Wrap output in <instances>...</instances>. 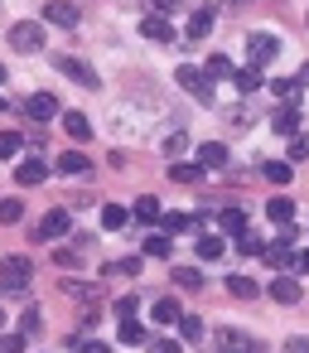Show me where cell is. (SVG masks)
I'll return each mask as SVG.
<instances>
[{
	"label": "cell",
	"mask_w": 309,
	"mask_h": 353,
	"mask_svg": "<svg viewBox=\"0 0 309 353\" xmlns=\"http://www.w3.org/2000/svg\"><path fill=\"white\" fill-rule=\"evenodd\" d=\"M280 49H285V39L270 34V30H256V34L246 39V59H251V68H270V63L280 59Z\"/></svg>",
	"instance_id": "6da1fadb"
},
{
	"label": "cell",
	"mask_w": 309,
	"mask_h": 353,
	"mask_svg": "<svg viewBox=\"0 0 309 353\" xmlns=\"http://www.w3.org/2000/svg\"><path fill=\"white\" fill-rule=\"evenodd\" d=\"M30 276H34V261L30 256H6V261H0V290H6V295L30 290Z\"/></svg>",
	"instance_id": "7a4b0ae2"
},
{
	"label": "cell",
	"mask_w": 309,
	"mask_h": 353,
	"mask_svg": "<svg viewBox=\"0 0 309 353\" xmlns=\"http://www.w3.org/2000/svg\"><path fill=\"white\" fill-rule=\"evenodd\" d=\"M174 83H179L189 97H198V102H213V83H208V73H198L193 63H184V68L174 73Z\"/></svg>",
	"instance_id": "3957f363"
},
{
	"label": "cell",
	"mask_w": 309,
	"mask_h": 353,
	"mask_svg": "<svg viewBox=\"0 0 309 353\" xmlns=\"http://www.w3.org/2000/svg\"><path fill=\"white\" fill-rule=\"evenodd\" d=\"M73 228V213L68 208H54V213H44L39 223H34V242H54V237H63Z\"/></svg>",
	"instance_id": "277c9868"
},
{
	"label": "cell",
	"mask_w": 309,
	"mask_h": 353,
	"mask_svg": "<svg viewBox=\"0 0 309 353\" xmlns=\"http://www.w3.org/2000/svg\"><path fill=\"white\" fill-rule=\"evenodd\" d=\"M10 44H15L20 54H39V49H44V25H34V20H20V25L10 30Z\"/></svg>",
	"instance_id": "5b68a950"
},
{
	"label": "cell",
	"mask_w": 309,
	"mask_h": 353,
	"mask_svg": "<svg viewBox=\"0 0 309 353\" xmlns=\"http://www.w3.org/2000/svg\"><path fill=\"white\" fill-rule=\"evenodd\" d=\"M140 34H145L150 44H174V39H179V34H174V25H169L164 15H155V10L140 20Z\"/></svg>",
	"instance_id": "8992f818"
},
{
	"label": "cell",
	"mask_w": 309,
	"mask_h": 353,
	"mask_svg": "<svg viewBox=\"0 0 309 353\" xmlns=\"http://www.w3.org/2000/svg\"><path fill=\"white\" fill-rule=\"evenodd\" d=\"M217 353H261V343L251 334H242V329H222L217 334Z\"/></svg>",
	"instance_id": "52a82bcc"
},
{
	"label": "cell",
	"mask_w": 309,
	"mask_h": 353,
	"mask_svg": "<svg viewBox=\"0 0 309 353\" xmlns=\"http://www.w3.org/2000/svg\"><path fill=\"white\" fill-rule=\"evenodd\" d=\"M58 73L73 78V83H83V88H102V83H97V68L83 63V59H58Z\"/></svg>",
	"instance_id": "ba28073f"
},
{
	"label": "cell",
	"mask_w": 309,
	"mask_h": 353,
	"mask_svg": "<svg viewBox=\"0 0 309 353\" xmlns=\"http://www.w3.org/2000/svg\"><path fill=\"white\" fill-rule=\"evenodd\" d=\"M44 20L58 25V30H73V25H78V6H73V0H49V6H44Z\"/></svg>",
	"instance_id": "9c48e42d"
},
{
	"label": "cell",
	"mask_w": 309,
	"mask_h": 353,
	"mask_svg": "<svg viewBox=\"0 0 309 353\" xmlns=\"http://www.w3.org/2000/svg\"><path fill=\"white\" fill-rule=\"evenodd\" d=\"M25 117H30V121H49V117H58V102H54L49 92H34V97L25 102Z\"/></svg>",
	"instance_id": "30bf717a"
},
{
	"label": "cell",
	"mask_w": 309,
	"mask_h": 353,
	"mask_svg": "<svg viewBox=\"0 0 309 353\" xmlns=\"http://www.w3.org/2000/svg\"><path fill=\"white\" fill-rule=\"evenodd\" d=\"M270 126H275V136H299V107L285 102V107L270 117Z\"/></svg>",
	"instance_id": "8fae6325"
},
{
	"label": "cell",
	"mask_w": 309,
	"mask_h": 353,
	"mask_svg": "<svg viewBox=\"0 0 309 353\" xmlns=\"http://www.w3.org/2000/svg\"><path fill=\"white\" fill-rule=\"evenodd\" d=\"M15 179H20V184H44V179H49V165H44V155H30V160H20Z\"/></svg>",
	"instance_id": "7c38bea8"
},
{
	"label": "cell",
	"mask_w": 309,
	"mask_h": 353,
	"mask_svg": "<svg viewBox=\"0 0 309 353\" xmlns=\"http://www.w3.org/2000/svg\"><path fill=\"white\" fill-rule=\"evenodd\" d=\"M198 165H203V170H222V165H227V145L203 141V145H198Z\"/></svg>",
	"instance_id": "4fadbf2b"
},
{
	"label": "cell",
	"mask_w": 309,
	"mask_h": 353,
	"mask_svg": "<svg viewBox=\"0 0 309 353\" xmlns=\"http://www.w3.org/2000/svg\"><path fill=\"white\" fill-rule=\"evenodd\" d=\"M270 300L295 305V300H299V281H295V276H275V281H270Z\"/></svg>",
	"instance_id": "5bb4252c"
},
{
	"label": "cell",
	"mask_w": 309,
	"mask_h": 353,
	"mask_svg": "<svg viewBox=\"0 0 309 353\" xmlns=\"http://www.w3.org/2000/svg\"><path fill=\"white\" fill-rule=\"evenodd\" d=\"M193 247H198V256H203V261H222V256H227V242H222V237H208V232H203V237H193Z\"/></svg>",
	"instance_id": "9a60e30c"
},
{
	"label": "cell",
	"mask_w": 309,
	"mask_h": 353,
	"mask_svg": "<svg viewBox=\"0 0 309 353\" xmlns=\"http://www.w3.org/2000/svg\"><path fill=\"white\" fill-rule=\"evenodd\" d=\"M179 314H184V310H179V300H169V295L150 305V319H155V324H179Z\"/></svg>",
	"instance_id": "2e32d148"
},
{
	"label": "cell",
	"mask_w": 309,
	"mask_h": 353,
	"mask_svg": "<svg viewBox=\"0 0 309 353\" xmlns=\"http://www.w3.org/2000/svg\"><path fill=\"white\" fill-rule=\"evenodd\" d=\"M213 34V10H193L189 15V39L198 44V39H208Z\"/></svg>",
	"instance_id": "e0dca14e"
},
{
	"label": "cell",
	"mask_w": 309,
	"mask_h": 353,
	"mask_svg": "<svg viewBox=\"0 0 309 353\" xmlns=\"http://www.w3.org/2000/svg\"><path fill=\"white\" fill-rule=\"evenodd\" d=\"M63 131H68L73 141H92V121H87L83 112H68V117H63Z\"/></svg>",
	"instance_id": "ac0fdd59"
},
{
	"label": "cell",
	"mask_w": 309,
	"mask_h": 353,
	"mask_svg": "<svg viewBox=\"0 0 309 353\" xmlns=\"http://www.w3.org/2000/svg\"><path fill=\"white\" fill-rule=\"evenodd\" d=\"M116 334H121V343H145V324L131 314V319H116Z\"/></svg>",
	"instance_id": "d6986e66"
},
{
	"label": "cell",
	"mask_w": 309,
	"mask_h": 353,
	"mask_svg": "<svg viewBox=\"0 0 309 353\" xmlns=\"http://www.w3.org/2000/svg\"><path fill=\"white\" fill-rule=\"evenodd\" d=\"M126 223H131V213H126L121 203H107V208H102V228H107V232H116V228H126Z\"/></svg>",
	"instance_id": "ffe728a7"
},
{
	"label": "cell",
	"mask_w": 309,
	"mask_h": 353,
	"mask_svg": "<svg viewBox=\"0 0 309 353\" xmlns=\"http://www.w3.org/2000/svg\"><path fill=\"white\" fill-rule=\"evenodd\" d=\"M160 228H164V232H189V228H198V218H193V213H164Z\"/></svg>",
	"instance_id": "44dd1931"
},
{
	"label": "cell",
	"mask_w": 309,
	"mask_h": 353,
	"mask_svg": "<svg viewBox=\"0 0 309 353\" xmlns=\"http://www.w3.org/2000/svg\"><path fill=\"white\" fill-rule=\"evenodd\" d=\"M232 83H237V92H256L261 88V68H237Z\"/></svg>",
	"instance_id": "7402d4cb"
},
{
	"label": "cell",
	"mask_w": 309,
	"mask_h": 353,
	"mask_svg": "<svg viewBox=\"0 0 309 353\" xmlns=\"http://www.w3.org/2000/svg\"><path fill=\"white\" fill-rule=\"evenodd\" d=\"M58 170L63 174H87V155L83 150H68V155H58Z\"/></svg>",
	"instance_id": "603a6c76"
},
{
	"label": "cell",
	"mask_w": 309,
	"mask_h": 353,
	"mask_svg": "<svg viewBox=\"0 0 309 353\" xmlns=\"http://www.w3.org/2000/svg\"><path fill=\"white\" fill-rule=\"evenodd\" d=\"M136 218H140V223H150V228H155V223H160V218H164V208H160V199H140V203H136Z\"/></svg>",
	"instance_id": "cb8c5ba5"
},
{
	"label": "cell",
	"mask_w": 309,
	"mask_h": 353,
	"mask_svg": "<svg viewBox=\"0 0 309 353\" xmlns=\"http://www.w3.org/2000/svg\"><path fill=\"white\" fill-rule=\"evenodd\" d=\"M179 334H184V343H198L203 339V319L198 314H179Z\"/></svg>",
	"instance_id": "d4e9b609"
},
{
	"label": "cell",
	"mask_w": 309,
	"mask_h": 353,
	"mask_svg": "<svg viewBox=\"0 0 309 353\" xmlns=\"http://www.w3.org/2000/svg\"><path fill=\"white\" fill-rule=\"evenodd\" d=\"M203 73H208V78H232V73H237V68H232V59H227V54H213V59H208V68H203Z\"/></svg>",
	"instance_id": "484cf974"
},
{
	"label": "cell",
	"mask_w": 309,
	"mask_h": 353,
	"mask_svg": "<svg viewBox=\"0 0 309 353\" xmlns=\"http://www.w3.org/2000/svg\"><path fill=\"white\" fill-rule=\"evenodd\" d=\"M266 213H270V223H290V218H295V203H290V199H270Z\"/></svg>",
	"instance_id": "4316f807"
},
{
	"label": "cell",
	"mask_w": 309,
	"mask_h": 353,
	"mask_svg": "<svg viewBox=\"0 0 309 353\" xmlns=\"http://www.w3.org/2000/svg\"><path fill=\"white\" fill-rule=\"evenodd\" d=\"M145 256H169V232H164V228L145 237Z\"/></svg>",
	"instance_id": "83f0119b"
},
{
	"label": "cell",
	"mask_w": 309,
	"mask_h": 353,
	"mask_svg": "<svg viewBox=\"0 0 309 353\" xmlns=\"http://www.w3.org/2000/svg\"><path fill=\"white\" fill-rule=\"evenodd\" d=\"M227 290H232L237 300H251V295H256V281H251V276H227Z\"/></svg>",
	"instance_id": "f1b7e54d"
},
{
	"label": "cell",
	"mask_w": 309,
	"mask_h": 353,
	"mask_svg": "<svg viewBox=\"0 0 309 353\" xmlns=\"http://www.w3.org/2000/svg\"><path fill=\"white\" fill-rule=\"evenodd\" d=\"M222 232H246V213L242 208H222Z\"/></svg>",
	"instance_id": "f546056e"
},
{
	"label": "cell",
	"mask_w": 309,
	"mask_h": 353,
	"mask_svg": "<svg viewBox=\"0 0 309 353\" xmlns=\"http://www.w3.org/2000/svg\"><path fill=\"white\" fill-rule=\"evenodd\" d=\"M261 256H266V261H270L275 271H285V266H295V256H290V247H266Z\"/></svg>",
	"instance_id": "4dcf8cb0"
},
{
	"label": "cell",
	"mask_w": 309,
	"mask_h": 353,
	"mask_svg": "<svg viewBox=\"0 0 309 353\" xmlns=\"http://www.w3.org/2000/svg\"><path fill=\"white\" fill-rule=\"evenodd\" d=\"M237 252H246V256H261V252H266V242H261V237H251V232H237Z\"/></svg>",
	"instance_id": "1f68e13d"
},
{
	"label": "cell",
	"mask_w": 309,
	"mask_h": 353,
	"mask_svg": "<svg viewBox=\"0 0 309 353\" xmlns=\"http://www.w3.org/2000/svg\"><path fill=\"white\" fill-rule=\"evenodd\" d=\"M174 281H179L184 290H203V276H198L193 266H179V271H174Z\"/></svg>",
	"instance_id": "d6a6232c"
},
{
	"label": "cell",
	"mask_w": 309,
	"mask_h": 353,
	"mask_svg": "<svg viewBox=\"0 0 309 353\" xmlns=\"http://www.w3.org/2000/svg\"><path fill=\"white\" fill-rule=\"evenodd\" d=\"M39 329H44V319H39V310H25V314H20V334H25V339H34Z\"/></svg>",
	"instance_id": "836d02e7"
},
{
	"label": "cell",
	"mask_w": 309,
	"mask_h": 353,
	"mask_svg": "<svg viewBox=\"0 0 309 353\" xmlns=\"http://www.w3.org/2000/svg\"><path fill=\"white\" fill-rule=\"evenodd\" d=\"M25 218V203L20 199H6V203H0V223H20Z\"/></svg>",
	"instance_id": "e575fe53"
},
{
	"label": "cell",
	"mask_w": 309,
	"mask_h": 353,
	"mask_svg": "<svg viewBox=\"0 0 309 353\" xmlns=\"http://www.w3.org/2000/svg\"><path fill=\"white\" fill-rule=\"evenodd\" d=\"M270 88H275V92H280L285 102H295V97H299V78H275Z\"/></svg>",
	"instance_id": "d590c367"
},
{
	"label": "cell",
	"mask_w": 309,
	"mask_h": 353,
	"mask_svg": "<svg viewBox=\"0 0 309 353\" xmlns=\"http://www.w3.org/2000/svg\"><path fill=\"white\" fill-rule=\"evenodd\" d=\"M10 155H20V136L15 131H0V160H10Z\"/></svg>",
	"instance_id": "8d00e7d4"
},
{
	"label": "cell",
	"mask_w": 309,
	"mask_h": 353,
	"mask_svg": "<svg viewBox=\"0 0 309 353\" xmlns=\"http://www.w3.org/2000/svg\"><path fill=\"white\" fill-rule=\"evenodd\" d=\"M0 353H25V334H0Z\"/></svg>",
	"instance_id": "74e56055"
},
{
	"label": "cell",
	"mask_w": 309,
	"mask_h": 353,
	"mask_svg": "<svg viewBox=\"0 0 309 353\" xmlns=\"http://www.w3.org/2000/svg\"><path fill=\"white\" fill-rule=\"evenodd\" d=\"M169 174H174V179H179V184H193V179H198V174H203V165H174V170H169Z\"/></svg>",
	"instance_id": "f35d334b"
},
{
	"label": "cell",
	"mask_w": 309,
	"mask_h": 353,
	"mask_svg": "<svg viewBox=\"0 0 309 353\" xmlns=\"http://www.w3.org/2000/svg\"><path fill=\"white\" fill-rule=\"evenodd\" d=\"M266 179H270V184H290V165L270 160V165H266Z\"/></svg>",
	"instance_id": "ab89813d"
},
{
	"label": "cell",
	"mask_w": 309,
	"mask_h": 353,
	"mask_svg": "<svg viewBox=\"0 0 309 353\" xmlns=\"http://www.w3.org/2000/svg\"><path fill=\"white\" fill-rule=\"evenodd\" d=\"M290 160H309V136H290Z\"/></svg>",
	"instance_id": "60d3db41"
},
{
	"label": "cell",
	"mask_w": 309,
	"mask_h": 353,
	"mask_svg": "<svg viewBox=\"0 0 309 353\" xmlns=\"http://www.w3.org/2000/svg\"><path fill=\"white\" fill-rule=\"evenodd\" d=\"M136 271H140V256H126V261L111 266V276H136Z\"/></svg>",
	"instance_id": "b9f144b4"
},
{
	"label": "cell",
	"mask_w": 309,
	"mask_h": 353,
	"mask_svg": "<svg viewBox=\"0 0 309 353\" xmlns=\"http://www.w3.org/2000/svg\"><path fill=\"white\" fill-rule=\"evenodd\" d=\"M299 242V232L290 228V223H280V237H275V247H295Z\"/></svg>",
	"instance_id": "7bdbcfd3"
},
{
	"label": "cell",
	"mask_w": 309,
	"mask_h": 353,
	"mask_svg": "<svg viewBox=\"0 0 309 353\" xmlns=\"http://www.w3.org/2000/svg\"><path fill=\"white\" fill-rule=\"evenodd\" d=\"M131 314H136V300H131V295H126V300H116V319H131Z\"/></svg>",
	"instance_id": "ee69618b"
},
{
	"label": "cell",
	"mask_w": 309,
	"mask_h": 353,
	"mask_svg": "<svg viewBox=\"0 0 309 353\" xmlns=\"http://www.w3.org/2000/svg\"><path fill=\"white\" fill-rule=\"evenodd\" d=\"M150 353H184V343H174V339H160Z\"/></svg>",
	"instance_id": "f6af8a7d"
},
{
	"label": "cell",
	"mask_w": 309,
	"mask_h": 353,
	"mask_svg": "<svg viewBox=\"0 0 309 353\" xmlns=\"http://www.w3.org/2000/svg\"><path fill=\"white\" fill-rule=\"evenodd\" d=\"M150 10L155 15H169V10H179V0H150Z\"/></svg>",
	"instance_id": "bcb514c9"
},
{
	"label": "cell",
	"mask_w": 309,
	"mask_h": 353,
	"mask_svg": "<svg viewBox=\"0 0 309 353\" xmlns=\"http://www.w3.org/2000/svg\"><path fill=\"white\" fill-rule=\"evenodd\" d=\"M285 353H309V339H290V343H285Z\"/></svg>",
	"instance_id": "7dc6e473"
},
{
	"label": "cell",
	"mask_w": 309,
	"mask_h": 353,
	"mask_svg": "<svg viewBox=\"0 0 309 353\" xmlns=\"http://www.w3.org/2000/svg\"><path fill=\"white\" fill-rule=\"evenodd\" d=\"M83 353H111L107 343H83Z\"/></svg>",
	"instance_id": "c3c4849f"
},
{
	"label": "cell",
	"mask_w": 309,
	"mask_h": 353,
	"mask_svg": "<svg viewBox=\"0 0 309 353\" xmlns=\"http://www.w3.org/2000/svg\"><path fill=\"white\" fill-rule=\"evenodd\" d=\"M299 88H309V63H304V68H299Z\"/></svg>",
	"instance_id": "681fc988"
},
{
	"label": "cell",
	"mask_w": 309,
	"mask_h": 353,
	"mask_svg": "<svg viewBox=\"0 0 309 353\" xmlns=\"http://www.w3.org/2000/svg\"><path fill=\"white\" fill-rule=\"evenodd\" d=\"M295 266H299V271H309V252H304V256H299V261H295Z\"/></svg>",
	"instance_id": "f907efd6"
},
{
	"label": "cell",
	"mask_w": 309,
	"mask_h": 353,
	"mask_svg": "<svg viewBox=\"0 0 309 353\" xmlns=\"http://www.w3.org/2000/svg\"><path fill=\"white\" fill-rule=\"evenodd\" d=\"M227 6H251V0H227Z\"/></svg>",
	"instance_id": "816d5d0a"
},
{
	"label": "cell",
	"mask_w": 309,
	"mask_h": 353,
	"mask_svg": "<svg viewBox=\"0 0 309 353\" xmlns=\"http://www.w3.org/2000/svg\"><path fill=\"white\" fill-rule=\"evenodd\" d=\"M0 83H6V63H0Z\"/></svg>",
	"instance_id": "f5cc1de1"
},
{
	"label": "cell",
	"mask_w": 309,
	"mask_h": 353,
	"mask_svg": "<svg viewBox=\"0 0 309 353\" xmlns=\"http://www.w3.org/2000/svg\"><path fill=\"white\" fill-rule=\"evenodd\" d=\"M0 112H6V92H0Z\"/></svg>",
	"instance_id": "db71d44e"
},
{
	"label": "cell",
	"mask_w": 309,
	"mask_h": 353,
	"mask_svg": "<svg viewBox=\"0 0 309 353\" xmlns=\"http://www.w3.org/2000/svg\"><path fill=\"white\" fill-rule=\"evenodd\" d=\"M0 329H6V310H0Z\"/></svg>",
	"instance_id": "11a10c76"
}]
</instances>
